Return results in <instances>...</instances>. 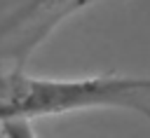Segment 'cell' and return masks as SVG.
Instances as JSON below:
<instances>
[{
  "mask_svg": "<svg viewBox=\"0 0 150 138\" xmlns=\"http://www.w3.org/2000/svg\"><path fill=\"white\" fill-rule=\"evenodd\" d=\"M82 108H127L150 119V80H35L26 77L21 70L0 75V124Z\"/></svg>",
  "mask_w": 150,
  "mask_h": 138,
  "instance_id": "6da1fadb",
  "label": "cell"
}]
</instances>
